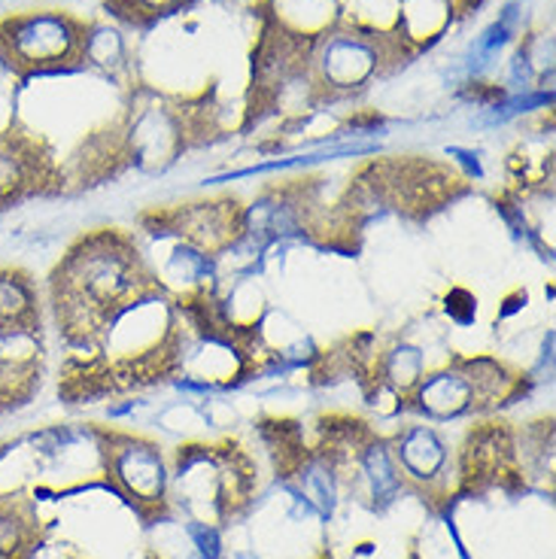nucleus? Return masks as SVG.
Instances as JSON below:
<instances>
[{"instance_id":"nucleus-4","label":"nucleus","mask_w":556,"mask_h":559,"mask_svg":"<svg viewBox=\"0 0 556 559\" xmlns=\"http://www.w3.org/2000/svg\"><path fill=\"white\" fill-rule=\"evenodd\" d=\"M37 320L34 293L22 274H0V332H25Z\"/></svg>"},{"instance_id":"nucleus-9","label":"nucleus","mask_w":556,"mask_h":559,"mask_svg":"<svg viewBox=\"0 0 556 559\" xmlns=\"http://www.w3.org/2000/svg\"><path fill=\"white\" fill-rule=\"evenodd\" d=\"M365 472H368V477H371V487H375L377 499L390 502V496L399 489V477H395V472H392L387 453H383V450H371V453H368V460H365Z\"/></svg>"},{"instance_id":"nucleus-10","label":"nucleus","mask_w":556,"mask_h":559,"mask_svg":"<svg viewBox=\"0 0 556 559\" xmlns=\"http://www.w3.org/2000/svg\"><path fill=\"white\" fill-rule=\"evenodd\" d=\"M192 535H196L198 547H201L210 559L220 554V538H216V532L204 530V526H192Z\"/></svg>"},{"instance_id":"nucleus-7","label":"nucleus","mask_w":556,"mask_h":559,"mask_svg":"<svg viewBox=\"0 0 556 559\" xmlns=\"http://www.w3.org/2000/svg\"><path fill=\"white\" fill-rule=\"evenodd\" d=\"M31 520L13 504H0V559H19L28 550Z\"/></svg>"},{"instance_id":"nucleus-5","label":"nucleus","mask_w":556,"mask_h":559,"mask_svg":"<svg viewBox=\"0 0 556 559\" xmlns=\"http://www.w3.org/2000/svg\"><path fill=\"white\" fill-rule=\"evenodd\" d=\"M474 386L472 380L459 378V374H441V378L429 380L423 386V395L419 402L426 411L438 414V417H450V414H459L465 407L472 405Z\"/></svg>"},{"instance_id":"nucleus-3","label":"nucleus","mask_w":556,"mask_h":559,"mask_svg":"<svg viewBox=\"0 0 556 559\" xmlns=\"http://www.w3.org/2000/svg\"><path fill=\"white\" fill-rule=\"evenodd\" d=\"M116 477L126 484L138 499L143 502H155L162 496V460L155 456L153 448H119L116 453Z\"/></svg>"},{"instance_id":"nucleus-1","label":"nucleus","mask_w":556,"mask_h":559,"mask_svg":"<svg viewBox=\"0 0 556 559\" xmlns=\"http://www.w3.org/2000/svg\"><path fill=\"white\" fill-rule=\"evenodd\" d=\"M92 25L68 13H25L0 22V61L15 73L64 70L88 58Z\"/></svg>"},{"instance_id":"nucleus-6","label":"nucleus","mask_w":556,"mask_h":559,"mask_svg":"<svg viewBox=\"0 0 556 559\" xmlns=\"http://www.w3.org/2000/svg\"><path fill=\"white\" fill-rule=\"evenodd\" d=\"M445 448L429 429H414L404 435L402 462L414 477H435V472L445 468Z\"/></svg>"},{"instance_id":"nucleus-2","label":"nucleus","mask_w":556,"mask_h":559,"mask_svg":"<svg viewBox=\"0 0 556 559\" xmlns=\"http://www.w3.org/2000/svg\"><path fill=\"white\" fill-rule=\"evenodd\" d=\"M377 40H380L377 34H371V43L365 37H334L322 52L326 80L334 88H353V85L365 83L377 70V61H380Z\"/></svg>"},{"instance_id":"nucleus-8","label":"nucleus","mask_w":556,"mask_h":559,"mask_svg":"<svg viewBox=\"0 0 556 559\" xmlns=\"http://www.w3.org/2000/svg\"><path fill=\"white\" fill-rule=\"evenodd\" d=\"M186 3H192V0H107V10H113L126 22H150V19L180 10Z\"/></svg>"}]
</instances>
